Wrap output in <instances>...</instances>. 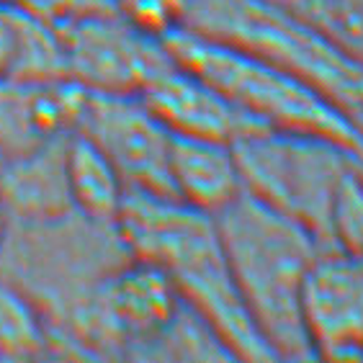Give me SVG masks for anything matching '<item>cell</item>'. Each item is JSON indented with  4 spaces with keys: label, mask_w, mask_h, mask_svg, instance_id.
I'll return each instance as SVG.
<instances>
[{
    "label": "cell",
    "mask_w": 363,
    "mask_h": 363,
    "mask_svg": "<svg viewBox=\"0 0 363 363\" xmlns=\"http://www.w3.org/2000/svg\"><path fill=\"white\" fill-rule=\"evenodd\" d=\"M116 227L134 258L165 273L178 296L209 322L232 356L276 361L240 299L211 214L170 196L126 191Z\"/></svg>",
    "instance_id": "obj_1"
},
{
    "label": "cell",
    "mask_w": 363,
    "mask_h": 363,
    "mask_svg": "<svg viewBox=\"0 0 363 363\" xmlns=\"http://www.w3.org/2000/svg\"><path fill=\"white\" fill-rule=\"evenodd\" d=\"M232 279L252 325L276 358H315L301 294L322 245L309 230L242 191L217 217Z\"/></svg>",
    "instance_id": "obj_2"
},
{
    "label": "cell",
    "mask_w": 363,
    "mask_h": 363,
    "mask_svg": "<svg viewBox=\"0 0 363 363\" xmlns=\"http://www.w3.org/2000/svg\"><path fill=\"white\" fill-rule=\"evenodd\" d=\"M160 36L175 62L209 80L263 126L315 134L363 155V132L356 121L299 75L266 57L189 28L173 26Z\"/></svg>",
    "instance_id": "obj_3"
},
{
    "label": "cell",
    "mask_w": 363,
    "mask_h": 363,
    "mask_svg": "<svg viewBox=\"0 0 363 363\" xmlns=\"http://www.w3.org/2000/svg\"><path fill=\"white\" fill-rule=\"evenodd\" d=\"M175 26L281 65L328 96L363 132V60L266 0H181Z\"/></svg>",
    "instance_id": "obj_4"
},
{
    "label": "cell",
    "mask_w": 363,
    "mask_h": 363,
    "mask_svg": "<svg viewBox=\"0 0 363 363\" xmlns=\"http://www.w3.org/2000/svg\"><path fill=\"white\" fill-rule=\"evenodd\" d=\"M245 191L333 247V211L358 152L325 137L260 129L232 145Z\"/></svg>",
    "instance_id": "obj_5"
},
{
    "label": "cell",
    "mask_w": 363,
    "mask_h": 363,
    "mask_svg": "<svg viewBox=\"0 0 363 363\" xmlns=\"http://www.w3.org/2000/svg\"><path fill=\"white\" fill-rule=\"evenodd\" d=\"M75 132H83L113 162L129 191L170 196V140L140 93L85 91V104Z\"/></svg>",
    "instance_id": "obj_6"
},
{
    "label": "cell",
    "mask_w": 363,
    "mask_h": 363,
    "mask_svg": "<svg viewBox=\"0 0 363 363\" xmlns=\"http://www.w3.org/2000/svg\"><path fill=\"white\" fill-rule=\"evenodd\" d=\"M65 72L85 91L140 93L145 80L170 60L160 34L119 18L75 23L62 42Z\"/></svg>",
    "instance_id": "obj_7"
},
{
    "label": "cell",
    "mask_w": 363,
    "mask_h": 363,
    "mask_svg": "<svg viewBox=\"0 0 363 363\" xmlns=\"http://www.w3.org/2000/svg\"><path fill=\"white\" fill-rule=\"evenodd\" d=\"M301 317L315 358H363V266L322 247L301 294Z\"/></svg>",
    "instance_id": "obj_8"
},
{
    "label": "cell",
    "mask_w": 363,
    "mask_h": 363,
    "mask_svg": "<svg viewBox=\"0 0 363 363\" xmlns=\"http://www.w3.org/2000/svg\"><path fill=\"white\" fill-rule=\"evenodd\" d=\"M140 96L170 134L235 145L245 134L268 129L238 108L209 80L170 60L147 77Z\"/></svg>",
    "instance_id": "obj_9"
},
{
    "label": "cell",
    "mask_w": 363,
    "mask_h": 363,
    "mask_svg": "<svg viewBox=\"0 0 363 363\" xmlns=\"http://www.w3.org/2000/svg\"><path fill=\"white\" fill-rule=\"evenodd\" d=\"M168 175L173 199L211 217L227 209L245 191L238 157L227 142L173 134Z\"/></svg>",
    "instance_id": "obj_10"
},
{
    "label": "cell",
    "mask_w": 363,
    "mask_h": 363,
    "mask_svg": "<svg viewBox=\"0 0 363 363\" xmlns=\"http://www.w3.org/2000/svg\"><path fill=\"white\" fill-rule=\"evenodd\" d=\"M65 183L75 214L98 224H116L129 189L113 162L83 132H72L65 142Z\"/></svg>",
    "instance_id": "obj_11"
},
{
    "label": "cell",
    "mask_w": 363,
    "mask_h": 363,
    "mask_svg": "<svg viewBox=\"0 0 363 363\" xmlns=\"http://www.w3.org/2000/svg\"><path fill=\"white\" fill-rule=\"evenodd\" d=\"M55 342L49 322L34 296L18 284L0 276V358L28 361L39 358Z\"/></svg>",
    "instance_id": "obj_12"
},
{
    "label": "cell",
    "mask_w": 363,
    "mask_h": 363,
    "mask_svg": "<svg viewBox=\"0 0 363 363\" xmlns=\"http://www.w3.org/2000/svg\"><path fill=\"white\" fill-rule=\"evenodd\" d=\"M16 49V23L11 18H0V80L13 72Z\"/></svg>",
    "instance_id": "obj_13"
},
{
    "label": "cell",
    "mask_w": 363,
    "mask_h": 363,
    "mask_svg": "<svg viewBox=\"0 0 363 363\" xmlns=\"http://www.w3.org/2000/svg\"><path fill=\"white\" fill-rule=\"evenodd\" d=\"M8 232H11V219H8V211L0 201V252H3V245H6Z\"/></svg>",
    "instance_id": "obj_14"
},
{
    "label": "cell",
    "mask_w": 363,
    "mask_h": 363,
    "mask_svg": "<svg viewBox=\"0 0 363 363\" xmlns=\"http://www.w3.org/2000/svg\"><path fill=\"white\" fill-rule=\"evenodd\" d=\"M356 175L361 178V183H363V155H358V157H356Z\"/></svg>",
    "instance_id": "obj_15"
},
{
    "label": "cell",
    "mask_w": 363,
    "mask_h": 363,
    "mask_svg": "<svg viewBox=\"0 0 363 363\" xmlns=\"http://www.w3.org/2000/svg\"><path fill=\"white\" fill-rule=\"evenodd\" d=\"M6 160H8V155L3 152V147H0V170H3V165H6Z\"/></svg>",
    "instance_id": "obj_16"
}]
</instances>
